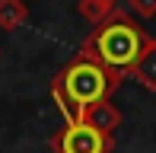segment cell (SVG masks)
I'll use <instances>...</instances> for the list:
<instances>
[{"label": "cell", "mask_w": 156, "mask_h": 153, "mask_svg": "<svg viewBox=\"0 0 156 153\" xmlns=\"http://www.w3.org/2000/svg\"><path fill=\"white\" fill-rule=\"evenodd\" d=\"M121 80H124V73L108 70V67L99 64V61H86V58L76 54L51 80V96H54V102H58L64 121L73 124V121L83 118V112H86L89 105L108 99V96L121 86Z\"/></svg>", "instance_id": "cell-1"}, {"label": "cell", "mask_w": 156, "mask_h": 153, "mask_svg": "<svg viewBox=\"0 0 156 153\" xmlns=\"http://www.w3.org/2000/svg\"><path fill=\"white\" fill-rule=\"evenodd\" d=\"M147 41H150V35H147L124 10H115L108 19H102L99 26H93V32L80 41V51L76 54L86 58V61H99V64H105L108 70H118V73L127 76V70H131L134 61L140 58Z\"/></svg>", "instance_id": "cell-2"}, {"label": "cell", "mask_w": 156, "mask_h": 153, "mask_svg": "<svg viewBox=\"0 0 156 153\" xmlns=\"http://www.w3.org/2000/svg\"><path fill=\"white\" fill-rule=\"evenodd\" d=\"M51 150L54 153H112V137L89 128L86 121H73V124H64L51 137Z\"/></svg>", "instance_id": "cell-3"}, {"label": "cell", "mask_w": 156, "mask_h": 153, "mask_svg": "<svg viewBox=\"0 0 156 153\" xmlns=\"http://www.w3.org/2000/svg\"><path fill=\"white\" fill-rule=\"evenodd\" d=\"M80 121H86L89 128H96V131H102V134H115V128L121 124V112H118L115 105H112L108 99L105 102H96V105H89L86 112H83Z\"/></svg>", "instance_id": "cell-4"}, {"label": "cell", "mask_w": 156, "mask_h": 153, "mask_svg": "<svg viewBox=\"0 0 156 153\" xmlns=\"http://www.w3.org/2000/svg\"><path fill=\"white\" fill-rule=\"evenodd\" d=\"M127 76H134L140 86H147V89L156 93V38H150L144 45V51H140V58L134 61V67L127 70Z\"/></svg>", "instance_id": "cell-5"}, {"label": "cell", "mask_w": 156, "mask_h": 153, "mask_svg": "<svg viewBox=\"0 0 156 153\" xmlns=\"http://www.w3.org/2000/svg\"><path fill=\"white\" fill-rule=\"evenodd\" d=\"M29 19V6L26 0H0V29L13 32Z\"/></svg>", "instance_id": "cell-6"}, {"label": "cell", "mask_w": 156, "mask_h": 153, "mask_svg": "<svg viewBox=\"0 0 156 153\" xmlns=\"http://www.w3.org/2000/svg\"><path fill=\"white\" fill-rule=\"evenodd\" d=\"M76 10H80V16L86 19L89 26H99L102 19H108L112 13L118 10V0H80Z\"/></svg>", "instance_id": "cell-7"}, {"label": "cell", "mask_w": 156, "mask_h": 153, "mask_svg": "<svg viewBox=\"0 0 156 153\" xmlns=\"http://www.w3.org/2000/svg\"><path fill=\"white\" fill-rule=\"evenodd\" d=\"M127 3H131V10L137 13V16H144V19L156 16V0H127Z\"/></svg>", "instance_id": "cell-8"}]
</instances>
